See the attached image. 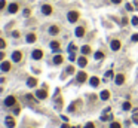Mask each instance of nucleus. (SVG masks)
Wrapping results in <instances>:
<instances>
[{
    "label": "nucleus",
    "mask_w": 138,
    "mask_h": 128,
    "mask_svg": "<svg viewBox=\"0 0 138 128\" xmlns=\"http://www.w3.org/2000/svg\"><path fill=\"white\" fill-rule=\"evenodd\" d=\"M76 77H77V81H79V82L82 83V82H85V81L88 79V75L85 73V71H79V73L76 75Z\"/></svg>",
    "instance_id": "20e7f679"
},
{
    "label": "nucleus",
    "mask_w": 138,
    "mask_h": 128,
    "mask_svg": "<svg viewBox=\"0 0 138 128\" xmlns=\"http://www.w3.org/2000/svg\"><path fill=\"white\" fill-rule=\"evenodd\" d=\"M132 40H134V42H138V34H134V36H132Z\"/></svg>",
    "instance_id": "58836bf2"
},
{
    "label": "nucleus",
    "mask_w": 138,
    "mask_h": 128,
    "mask_svg": "<svg viewBox=\"0 0 138 128\" xmlns=\"http://www.w3.org/2000/svg\"><path fill=\"white\" fill-rule=\"evenodd\" d=\"M27 42H28V43H34L36 42V34H34V33L27 34Z\"/></svg>",
    "instance_id": "6ab92c4d"
},
{
    "label": "nucleus",
    "mask_w": 138,
    "mask_h": 128,
    "mask_svg": "<svg viewBox=\"0 0 138 128\" xmlns=\"http://www.w3.org/2000/svg\"><path fill=\"white\" fill-rule=\"evenodd\" d=\"M126 9H128V10H132L134 8H132V5H131V3H126Z\"/></svg>",
    "instance_id": "e433bc0d"
},
{
    "label": "nucleus",
    "mask_w": 138,
    "mask_h": 128,
    "mask_svg": "<svg viewBox=\"0 0 138 128\" xmlns=\"http://www.w3.org/2000/svg\"><path fill=\"white\" fill-rule=\"evenodd\" d=\"M122 107H123V110H131V103L129 101H125Z\"/></svg>",
    "instance_id": "bb28decb"
},
{
    "label": "nucleus",
    "mask_w": 138,
    "mask_h": 128,
    "mask_svg": "<svg viewBox=\"0 0 138 128\" xmlns=\"http://www.w3.org/2000/svg\"><path fill=\"white\" fill-rule=\"evenodd\" d=\"M24 15L28 16V15H30V9H25V10H24Z\"/></svg>",
    "instance_id": "ea45409f"
},
{
    "label": "nucleus",
    "mask_w": 138,
    "mask_h": 128,
    "mask_svg": "<svg viewBox=\"0 0 138 128\" xmlns=\"http://www.w3.org/2000/svg\"><path fill=\"white\" fill-rule=\"evenodd\" d=\"M113 119V115H104L101 116V121H111Z\"/></svg>",
    "instance_id": "393cba45"
},
{
    "label": "nucleus",
    "mask_w": 138,
    "mask_h": 128,
    "mask_svg": "<svg viewBox=\"0 0 138 128\" xmlns=\"http://www.w3.org/2000/svg\"><path fill=\"white\" fill-rule=\"evenodd\" d=\"M61 128H71V127H70L68 124H62V127H61Z\"/></svg>",
    "instance_id": "c03bdc74"
},
{
    "label": "nucleus",
    "mask_w": 138,
    "mask_h": 128,
    "mask_svg": "<svg viewBox=\"0 0 138 128\" xmlns=\"http://www.w3.org/2000/svg\"><path fill=\"white\" fill-rule=\"evenodd\" d=\"M0 69H2L3 71H9L10 70V63H9V61H3L2 66H0Z\"/></svg>",
    "instance_id": "f8f14e48"
},
{
    "label": "nucleus",
    "mask_w": 138,
    "mask_h": 128,
    "mask_svg": "<svg viewBox=\"0 0 138 128\" xmlns=\"http://www.w3.org/2000/svg\"><path fill=\"white\" fill-rule=\"evenodd\" d=\"M27 100H31V101H33V100H34V97H33L31 94H27Z\"/></svg>",
    "instance_id": "4c0bfd02"
},
{
    "label": "nucleus",
    "mask_w": 138,
    "mask_h": 128,
    "mask_svg": "<svg viewBox=\"0 0 138 128\" xmlns=\"http://www.w3.org/2000/svg\"><path fill=\"white\" fill-rule=\"evenodd\" d=\"M110 128H120V124L119 122H111V124H110Z\"/></svg>",
    "instance_id": "7c9ffc66"
},
{
    "label": "nucleus",
    "mask_w": 138,
    "mask_h": 128,
    "mask_svg": "<svg viewBox=\"0 0 138 128\" xmlns=\"http://www.w3.org/2000/svg\"><path fill=\"white\" fill-rule=\"evenodd\" d=\"M4 122H6V127H8V128H13V127H15V121H13L12 116H8V118L4 119Z\"/></svg>",
    "instance_id": "0eeeda50"
},
{
    "label": "nucleus",
    "mask_w": 138,
    "mask_h": 128,
    "mask_svg": "<svg viewBox=\"0 0 138 128\" xmlns=\"http://www.w3.org/2000/svg\"><path fill=\"white\" fill-rule=\"evenodd\" d=\"M110 46H111L113 51H119V49H120V42H119V40H111Z\"/></svg>",
    "instance_id": "9d476101"
},
{
    "label": "nucleus",
    "mask_w": 138,
    "mask_h": 128,
    "mask_svg": "<svg viewBox=\"0 0 138 128\" xmlns=\"http://www.w3.org/2000/svg\"><path fill=\"white\" fill-rule=\"evenodd\" d=\"M106 77H107V79H110V77H114V73H113V70H108L107 73H106Z\"/></svg>",
    "instance_id": "cd10ccee"
},
{
    "label": "nucleus",
    "mask_w": 138,
    "mask_h": 128,
    "mask_svg": "<svg viewBox=\"0 0 138 128\" xmlns=\"http://www.w3.org/2000/svg\"><path fill=\"white\" fill-rule=\"evenodd\" d=\"M36 97H37L39 100H45V98L48 97V92H46L45 90H39V91H36Z\"/></svg>",
    "instance_id": "7ed1b4c3"
},
{
    "label": "nucleus",
    "mask_w": 138,
    "mask_h": 128,
    "mask_svg": "<svg viewBox=\"0 0 138 128\" xmlns=\"http://www.w3.org/2000/svg\"><path fill=\"white\" fill-rule=\"evenodd\" d=\"M77 64H79L80 67H85V66L88 64V60H86V57H80L79 60H77Z\"/></svg>",
    "instance_id": "2eb2a0df"
},
{
    "label": "nucleus",
    "mask_w": 138,
    "mask_h": 128,
    "mask_svg": "<svg viewBox=\"0 0 138 128\" xmlns=\"http://www.w3.org/2000/svg\"><path fill=\"white\" fill-rule=\"evenodd\" d=\"M131 24L132 25H138V16H132V18H131Z\"/></svg>",
    "instance_id": "a878e982"
},
{
    "label": "nucleus",
    "mask_w": 138,
    "mask_h": 128,
    "mask_svg": "<svg viewBox=\"0 0 138 128\" xmlns=\"http://www.w3.org/2000/svg\"><path fill=\"white\" fill-rule=\"evenodd\" d=\"M61 118H62V121H64V122H67V121H68V118H67V116H64V115L61 116Z\"/></svg>",
    "instance_id": "a18cd8bd"
},
{
    "label": "nucleus",
    "mask_w": 138,
    "mask_h": 128,
    "mask_svg": "<svg viewBox=\"0 0 138 128\" xmlns=\"http://www.w3.org/2000/svg\"><path fill=\"white\" fill-rule=\"evenodd\" d=\"M27 85H28L30 88H34L37 85V79L36 77H28V81H27Z\"/></svg>",
    "instance_id": "9b49d317"
},
{
    "label": "nucleus",
    "mask_w": 138,
    "mask_h": 128,
    "mask_svg": "<svg viewBox=\"0 0 138 128\" xmlns=\"http://www.w3.org/2000/svg\"><path fill=\"white\" fill-rule=\"evenodd\" d=\"M43 57V51L42 49H34V51H33V58L34 60H40Z\"/></svg>",
    "instance_id": "39448f33"
},
{
    "label": "nucleus",
    "mask_w": 138,
    "mask_h": 128,
    "mask_svg": "<svg viewBox=\"0 0 138 128\" xmlns=\"http://www.w3.org/2000/svg\"><path fill=\"white\" fill-rule=\"evenodd\" d=\"M68 51H70V52H71V54H74V52H76V51H77V46H76V45H74V43H71V45H70V46H68Z\"/></svg>",
    "instance_id": "5701e85b"
},
{
    "label": "nucleus",
    "mask_w": 138,
    "mask_h": 128,
    "mask_svg": "<svg viewBox=\"0 0 138 128\" xmlns=\"http://www.w3.org/2000/svg\"><path fill=\"white\" fill-rule=\"evenodd\" d=\"M100 98H101V100H108V98H110V91H107V90L101 91V94H100Z\"/></svg>",
    "instance_id": "4468645a"
},
{
    "label": "nucleus",
    "mask_w": 138,
    "mask_h": 128,
    "mask_svg": "<svg viewBox=\"0 0 138 128\" xmlns=\"http://www.w3.org/2000/svg\"><path fill=\"white\" fill-rule=\"evenodd\" d=\"M74 33H76V36H77V37H82V36L85 34V28H83V27H77Z\"/></svg>",
    "instance_id": "dca6fc26"
},
{
    "label": "nucleus",
    "mask_w": 138,
    "mask_h": 128,
    "mask_svg": "<svg viewBox=\"0 0 138 128\" xmlns=\"http://www.w3.org/2000/svg\"><path fill=\"white\" fill-rule=\"evenodd\" d=\"M132 121H134L135 124H138V113H137V115H134V116H132Z\"/></svg>",
    "instance_id": "473e14b6"
},
{
    "label": "nucleus",
    "mask_w": 138,
    "mask_h": 128,
    "mask_svg": "<svg viewBox=\"0 0 138 128\" xmlns=\"http://www.w3.org/2000/svg\"><path fill=\"white\" fill-rule=\"evenodd\" d=\"M18 9H19V6L16 3H10L9 8H8V10H9L10 14H16V12H18Z\"/></svg>",
    "instance_id": "6e6552de"
},
{
    "label": "nucleus",
    "mask_w": 138,
    "mask_h": 128,
    "mask_svg": "<svg viewBox=\"0 0 138 128\" xmlns=\"http://www.w3.org/2000/svg\"><path fill=\"white\" fill-rule=\"evenodd\" d=\"M49 33L55 36V34H58V33H59V28H58L57 25H51V27H49Z\"/></svg>",
    "instance_id": "a211bd4d"
},
{
    "label": "nucleus",
    "mask_w": 138,
    "mask_h": 128,
    "mask_svg": "<svg viewBox=\"0 0 138 128\" xmlns=\"http://www.w3.org/2000/svg\"><path fill=\"white\" fill-rule=\"evenodd\" d=\"M19 113V107H18V106H16V107L13 109V115H18Z\"/></svg>",
    "instance_id": "c9c22d12"
},
{
    "label": "nucleus",
    "mask_w": 138,
    "mask_h": 128,
    "mask_svg": "<svg viewBox=\"0 0 138 128\" xmlns=\"http://www.w3.org/2000/svg\"><path fill=\"white\" fill-rule=\"evenodd\" d=\"M89 83H91L92 86H98V85H100V79H98L97 76H92L91 79H89Z\"/></svg>",
    "instance_id": "ddd939ff"
},
{
    "label": "nucleus",
    "mask_w": 138,
    "mask_h": 128,
    "mask_svg": "<svg viewBox=\"0 0 138 128\" xmlns=\"http://www.w3.org/2000/svg\"><path fill=\"white\" fill-rule=\"evenodd\" d=\"M67 73L68 75H73L74 73V67H73V66H68V67H67Z\"/></svg>",
    "instance_id": "c756f323"
},
{
    "label": "nucleus",
    "mask_w": 138,
    "mask_h": 128,
    "mask_svg": "<svg viewBox=\"0 0 138 128\" xmlns=\"http://www.w3.org/2000/svg\"><path fill=\"white\" fill-rule=\"evenodd\" d=\"M74 107H76V104L73 103V104H70V107H68V110H70V112H73V110H74Z\"/></svg>",
    "instance_id": "f704fd0d"
},
{
    "label": "nucleus",
    "mask_w": 138,
    "mask_h": 128,
    "mask_svg": "<svg viewBox=\"0 0 138 128\" xmlns=\"http://www.w3.org/2000/svg\"><path fill=\"white\" fill-rule=\"evenodd\" d=\"M51 48H52V49H55V51H58V48H59V42H57V40L51 42Z\"/></svg>",
    "instance_id": "4be33fe9"
},
{
    "label": "nucleus",
    "mask_w": 138,
    "mask_h": 128,
    "mask_svg": "<svg viewBox=\"0 0 138 128\" xmlns=\"http://www.w3.org/2000/svg\"><path fill=\"white\" fill-rule=\"evenodd\" d=\"M42 12L45 15H51L52 14V6H49V5H43V6H42Z\"/></svg>",
    "instance_id": "1a4fd4ad"
},
{
    "label": "nucleus",
    "mask_w": 138,
    "mask_h": 128,
    "mask_svg": "<svg viewBox=\"0 0 138 128\" xmlns=\"http://www.w3.org/2000/svg\"><path fill=\"white\" fill-rule=\"evenodd\" d=\"M12 36H13V37H19V33H18V31H13Z\"/></svg>",
    "instance_id": "a19ab883"
},
{
    "label": "nucleus",
    "mask_w": 138,
    "mask_h": 128,
    "mask_svg": "<svg viewBox=\"0 0 138 128\" xmlns=\"http://www.w3.org/2000/svg\"><path fill=\"white\" fill-rule=\"evenodd\" d=\"M123 82H125V76L123 75H116V83H117V85H122Z\"/></svg>",
    "instance_id": "f3484780"
},
{
    "label": "nucleus",
    "mask_w": 138,
    "mask_h": 128,
    "mask_svg": "<svg viewBox=\"0 0 138 128\" xmlns=\"http://www.w3.org/2000/svg\"><path fill=\"white\" fill-rule=\"evenodd\" d=\"M15 103H16V98H15L13 95H9L6 100H4V104H6L8 107H12V106H13Z\"/></svg>",
    "instance_id": "f03ea898"
},
{
    "label": "nucleus",
    "mask_w": 138,
    "mask_h": 128,
    "mask_svg": "<svg viewBox=\"0 0 138 128\" xmlns=\"http://www.w3.org/2000/svg\"><path fill=\"white\" fill-rule=\"evenodd\" d=\"M6 6H8V5H6V0H0V10L4 9Z\"/></svg>",
    "instance_id": "c85d7f7f"
},
{
    "label": "nucleus",
    "mask_w": 138,
    "mask_h": 128,
    "mask_svg": "<svg viewBox=\"0 0 138 128\" xmlns=\"http://www.w3.org/2000/svg\"><path fill=\"white\" fill-rule=\"evenodd\" d=\"M21 58H22V54H21L19 51H15V52L12 54V60L15 61V63H19Z\"/></svg>",
    "instance_id": "423d86ee"
},
{
    "label": "nucleus",
    "mask_w": 138,
    "mask_h": 128,
    "mask_svg": "<svg viewBox=\"0 0 138 128\" xmlns=\"http://www.w3.org/2000/svg\"><path fill=\"white\" fill-rule=\"evenodd\" d=\"M85 128H95V127H93V124H92V122H88V124L85 125Z\"/></svg>",
    "instance_id": "72a5a7b5"
},
{
    "label": "nucleus",
    "mask_w": 138,
    "mask_h": 128,
    "mask_svg": "<svg viewBox=\"0 0 138 128\" xmlns=\"http://www.w3.org/2000/svg\"><path fill=\"white\" fill-rule=\"evenodd\" d=\"M62 60H64V58H62V55H55V57H53V63L58 66V64H61V63H62Z\"/></svg>",
    "instance_id": "aec40b11"
},
{
    "label": "nucleus",
    "mask_w": 138,
    "mask_h": 128,
    "mask_svg": "<svg viewBox=\"0 0 138 128\" xmlns=\"http://www.w3.org/2000/svg\"><path fill=\"white\" fill-rule=\"evenodd\" d=\"M67 19L70 23H76L77 19H79V12H76V10H70L68 15H67Z\"/></svg>",
    "instance_id": "f257e3e1"
},
{
    "label": "nucleus",
    "mask_w": 138,
    "mask_h": 128,
    "mask_svg": "<svg viewBox=\"0 0 138 128\" xmlns=\"http://www.w3.org/2000/svg\"><path fill=\"white\" fill-rule=\"evenodd\" d=\"M102 58H104V54H102L101 51L95 52V60H102Z\"/></svg>",
    "instance_id": "b1692460"
},
{
    "label": "nucleus",
    "mask_w": 138,
    "mask_h": 128,
    "mask_svg": "<svg viewBox=\"0 0 138 128\" xmlns=\"http://www.w3.org/2000/svg\"><path fill=\"white\" fill-rule=\"evenodd\" d=\"M68 58H70V61H74V60H76V57H74V54H71V55H70Z\"/></svg>",
    "instance_id": "79ce46f5"
},
{
    "label": "nucleus",
    "mask_w": 138,
    "mask_h": 128,
    "mask_svg": "<svg viewBox=\"0 0 138 128\" xmlns=\"http://www.w3.org/2000/svg\"><path fill=\"white\" fill-rule=\"evenodd\" d=\"M4 46H6V42L3 39H0V49H4Z\"/></svg>",
    "instance_id": "2f4dec72"
},
{
    "label": "nucleus",
    "mask_w": 138,
    "mask_h": 128,
    "mask_svg": "<svg viewBox=\"0 0 138 128\" xmlns=\"http://www.w3.org/2000/svg\"><path fill=\"white\" fill-rule=\"evenodd\" d=\"M82 54H83V55H88V54H91V46H88V45L82 46Z\"/></svg>",
    "instance_id": "412c9836"
},
{
    "label": "nucleus",
    "mask_w": 138,
    "mask_h": 128,
    "mask_svg": "<svg viewBox=\"0 0 138 128\" xmlns=\"http://www.w3.org/2000/svg\"><path fill=\"white\" fill-rule=\"evenodd\" d=\"M111 2H113L114 5H119V3H122V0H111Z\"/></svg>",
    "instance_id": "37998d69"
},
{
    "label": "nucleus",
    "mask_w": 138,
    "mask_h": 128,
    "mask_svg": "<svg viewBox=\"0 0 138 128\" xmlns=\"http://www.w3.org/2000/svg\"><path fill=\"white\" fill-rule=\"evenodd\" d=\"M4 58V52H0V60H3Z\"/></svg>",
    "instance_id": "49530a36"
}]
</instances>
